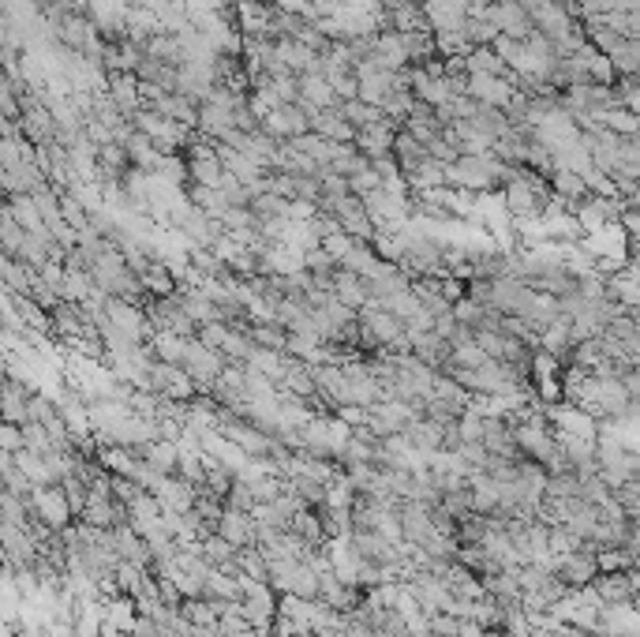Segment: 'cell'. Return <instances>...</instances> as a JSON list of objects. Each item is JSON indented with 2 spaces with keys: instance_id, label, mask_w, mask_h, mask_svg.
Here are the masks:
<instances>
[{
  "instance_id": "6da1fadb",
  "label": "cell",
  "mask_w": 640,
  "mask_h": 637,
  "mask_svg": "<svg viewBox=\"0 0 640 637\" xmlns=\"http://www.w3.org/2000/svg\"><path fill=\"white\" fill-rule=\"evenodd\" d=\"M184 368H188V375L199 383V393H210V398H213V390H218V379H222V372L229 368V360H225L218 349H210V345H202L199 338H192V342H188Z\"/></svg>"
},
{
  "instance_id": "7a4b0ae2",
  "label": "cell",
  "mask_w": 640,
  "mask_h": 637,
  "mask_svg": "<svg viewBox=\"0 0 640 637\" xmlns=\"http://www.w3.org/2000/svg\"><path fill=\"white\" fill-rule=\"evenodd\" d=\"M30 513L34 518H42L49 529H68L75 522V513H72V503H68V492H64V483H53V488H38L34 495H30Z\"/></svg>"
},
{
  "instance_id": "3957f363",
  "label": "cell",
  "mask_w": 640,
  "mask_h": 637,
  "mask_svg": "<svg viewBox=\"0 0 640 637\" xmlns=\"http://www.w3.org/2000/svg\"><path fill=\"white\" fill-rule=\"evenodd\" d=\"M368 413H371V416H368V428H371L379 439H389V435L409 432V423L423 416L416 405H405V402H375Z\"/></svg>"
},
{
  "instance_id": "277c9868",
  "label": "cell",
  "mask_w": 640,
  "mask_h": 637,
  "mask_svg": "<svg viewBox=\"0 0 640 637\" xmlns=\"http://www.w3.org/2000/svg\"><path fill=\"white\" fill-rule=\"evenodd\" d=\"M487 15L495 19L498 35H509L517 42H528L532 30H536V23H532V15H528V8L521 5V0H502V5H491Z\"/></svg>"
},
{
  "instance_id": "5b68a950",
  "label": "cell",
  "mask_w": 640,
  "mask_h": 637,
  "mask_svg": "<svg viewBox=\"0 0 640 637\" xmlns=\"http://www.w3.org/2000/svg\"><path fill=\"white\" fill-rule=\"evenodd\" d=\"M363 589H356V585H345L338 573L333 570H326V573H319V600L322 603H330V608H338V612H345V615H352L359 603H363Z\"/></svg>"
},
{
  "instance_id": "8992f818",
  "label": "cell",
  "mask_w": 640,
  "mask_h": 637,
  "mask_svg": "<svg viewBox=\"0 0 640 637\" xmlns=\"http://www.w3.org/2000/svg\"><path fill=\"white\" fill-rule=\"evenodd\" d=\"M218 532L232 543V548H259V522H255V513H243V510H229L222 513V525Z\"/></svg>"
},
{
  "instance_id": "52a82bcc",
  "label": "cell",
  "mask_w": 640,
  "mask_h": 637,
  "mask_svg": "<svg viewBox=\"0 0 640 637\" xmlns=\"http://www.w3.org/2000/svg\"><path fill=\"white\" fill-rule=\"evenodd\" d=\"M401 525H405V543H412V548H423V543L438 532L435 518H431V506L412 503V499L401 503Z\"/></svg>"
},
{
  "instance_id": "ba28073f",
  "label": "cell",
  "mask_w": 640,
  "mask_h": 637,
  "mask_svg": "<svg viewBox=\"0 0 640 637\" xmlns=\"http://www.w3.org/2000/svg\"><path fill=\"white\" fill-rule=\"evenodd\" d=\"M333 296L341 300L345 308H352V312H363L371 304V289H368V278H359V274H352V270H345V266H338L333 270Z\"/></svg>"
},
{
  "instance_id": "9c48e42d",
  "label": "cell",
  "mask_w": 640,
  "mask_h": 637,
  "mask_svg": "<svg viewBox=\"0 0 640 637\" xmlns=\"http://www.w3.org/2000/svg\"><path fill=\"white\" fill-rule=\"evenodd\" d=\"M398 132H401V124H393V120L386 116L382 124H371V128H363V132L356 135V150H359V154H368L371 162L382 158V154H393Z\"/></svg>"
},
{
  "instance_id": "30bf717a",
  "label": "cell",
  "mask_w": 640,
  "mask_h": 637,
  "mask_svg": "<svg viewBox=\"0 0 640 637\" xmlns=\"http://www.w3.org/2000/svg\"><path fill=\"white\" fill-rule=\"evenodd\" d=\"M154 495H158V503H162L165 513H188V510H195L199 488H195V483H188L184 476H165L162 488Z\"/></svg>"
},
{
  "instance_id": "8fae6325",
  "label": "cell",
  "mask_w": 640,
  "mask_h": 637,
  "mask_svg": "<svg viewBox=\"0 0 640 637\" xmlns=\"http://www.w3.org/2000/svg\"><path fill=\"white\" fill-rule=\"evenodd\" d=\"M592 589L599 592L603 608H633V603H636L629 570H625V573H599V578L592 582Z\"/></svg>"
},
{
  "instance_id": "7c38bea8",
  "label": "cell",
  "mask_w": 640,
  "mask_h": 637,
  "mask_svg": "<svg viewBox=\"0 0 640 637\" xmlns=\"http://www.w3.org/2000/svg\"><path fill=\"white\" fill-rule=\"evenodd\" d=\"M300 95H303V98H300L303 105H311V109H319V113L341 105L338 90L330 86V79H326L322 72H303V75H300Z\"/></svg>"
},
{
  "instance_id": "4fadbf2b",
  "label": "cell",
  "mask_w": 640,
  "mask_h": 637,
  "mask_svg": "<svg viewBox=\"0 0 640 637\" xmlns=\"http://www.w3.org/2000/svg\"><path fill=\"white\" fill-rule=\"evenodd\" d=\"M109 95L120 109H124V116H135L143 109V83H139L135 72H113L109 75Z\"/></svg>"
},
{
  "instance_id": "5bb4252c",
  "label": "cell",
  "mask_w": 640,
  "mask_h": 637,
  "mask_svg": "<svg viewBox=\"0 0 640 637\" xmlns=\"http://www.w3.org/2000/svg\"><path fill=\"white\" fill-rule=\"evenodd\" d=\"M176 300L184 304V312H188L199 326H206V323H222V304H213V300H210L199 285H180Z\"/></svg>"
},
{
  "instance_id": "9a60e30c",
  "label": "cell",
  "mask_w": 640,
  "mask_h": 637,
  "mask_svg": "<svg viewBox=\"0 0 640 637\" xmlns=\"http://www.w3.org/2000/svg\"><path fill=\"white\" fill-rule=\"evenodd\" d=\"M30 398H34V390L15 383L5 375V402H0V409H5V423H30Z\"/></svg>"
},
{
  "instance_id": "2e32d148",
  "label": "cell",
  "mask_w": 640,
  "mask_h": 637,
  "mask_svg": "<svg viewBox=\"0 0 640 637\" xmlns=\"http://www.w3.org/2000/svg\"><path fill=\"white\" fill-rule=\"evenodd\" d=\"M311 132H319L330 143H356V135H359L349 120L341 116V105L338 109H326V113H315L311 116Z\"/></svg>"
},
{
  "instance_id": "e0dca14e",
  "label": "cell",
  "mask_w": 640,
  "mask_h": 637,
  "mask_svg": "<svg viewBox=\"0 0 640 637\" xmlns=\"http://www.w3.org/2000/svg\"><path fill=\"white\" fill-rule=\"evenodd\" d=\"M405 435H409V443H412L419 453H427V458H431V453H438V450L446 446V428H442V423H435V420H427V416L412 420Z\"/></svg>"
},
{
  "instance_id": "ac0fdd59",
  "label": "cell",
  "mask_w": 640,
  "mask_h": 637,
  "mask_svg": "<svg viewBox=\"0 0 640 637\" xmlns=\"http://www.w3.org/2000/svg\"><path fill=\"white\" fill-rule=\"evenodd\" d=\"M442 582L449 585V592H453L457 600H487V585H483V578H479V573H472L468 566H461V562H453L449 578H442Z\"/></svg>"
},
{
  "instance_id": "d6986e66",
  "label": "cell",
  "mask_w": 640,
  "mask_h": 637,
  "mask_svg": "<svg viewBox=\"0 0 640 637\" xmlns=\"http://www.w3.org/2000/svg\"><path fill=\"white\" fill-rule=\"evenodd\" d=\"M5 214H12L26 233H38V229H45V214H42V206H38V199L34 195H8V203H5Z\"/></svg>"
},
{
  "instance_id": "ffe728a7",
  "label": "cell",
  "mask_w": 640,
  "mask_h": 637,
  "mask_svg": "<svg viewBox=\"0 0 640 637\" xmlns=\"http://www.w3.org/2000/svg\"><path fill=\"white\" fill-rule=\"evenodd\" d=\"M180 446H176V439H158V443H150L146 446V462L154 465L162 476H180Z\"/></svg>"
},
{
  "instance_id": "44dd1931",
  "label": "cell",
  "mask_w": 640,
  "mask_h": 637,
  "mask_svg": "<svg viewBox=\"0 0 640 637\" xmlns=\"http://www.w3.org/2000/svg\"><path fill=\"white\" fill-rule=\"evenodd\" d=\"M0 274H5V285H8V289L23 293V296H30V289H34V282H38V270L26 266V263L15 259V255L0 259Z\"/></svg>"
},
{
  "instance_id": "7402d4cb",
  "label": "cell",
  "mask_w": 640,
  "mask_h": 637,
  "mask_svg": "<svg viewBox=\"0 0 640 637\" xmlns=\"http://www.w3.org/2000/svg\"><path fill=\"white\" fill-rule=\"evenodd\" d=\"M150 349H154V356L162 363H184L188 360V338H180V333H169V330H158L154 338L146 342Z\"/></svg>"
},
{
  "instance_id": "603a6c76",
  "label": "cell",
  "mask_w": 640,
  "mask_h": 637,
  "mask_svg": "<svg viewBox=\"0 0 640 637\" xmlns=\"http://www.w3.org/2000/svg\"><path fill=\"white\" fill-rule=\"evenodd\" d=\"M248 330H251V342H255V345L273 349V353H285V356H289V342H292L289 326H281V323H251Z\"/></svg>"
},
{
  "instance_id": "cb8c5ba5",
  "label": "cell",
  "mask_w": 640,
  "mask_h": 637,
  "mask_svg": "<svg viewBox=\"0 0 640 637\" xmlns=\"http://www.w3.org/2000/svg\"><path fill=\"white\" fill-rule=\"evenodd\" d=\"M188 199H192L199 210H206L210 218H218V222H222V218L229 214V210H232L222 188H202V184H192V188H188Z\"/></svg>"
},
{
  "instance_id": "d4e9b609",
  "label": "cell",
  "mask_w": 640,
  "mask_h": 637,
  "mask_svg": "<svg viewBox=\"0 0 640 637\" xmlns=\"http://www.w3.org/2000/svg\"><path fill=\"white\" fill-rule=\"evenodd\" d=\"M341 116L349 120L356 132H363V128H371V124H382L386 109H382V105H368V102L356 98V102H341Z\"/></svg>"
},
{
  "instance_id": "484cf974",
  "label": "cell",
  "mask_w": 640,
  "mask_h": 637,
  "mask_svg": "<svg viewBox=\"0 0 640 637\" xmlns=\"http://www.w3.org/2000/svg\"><path fill=\"white\" fill-rule=\"evenodd\" d=\"M379 252H375V244H368V240H359V244L341 259V266L345 270H352V274H359V278H371L375 270H379Z\"/></svg>"
},
{
  "instance_id": "4316f807",
  "label": "cell",
  "mask_w": 640,
  "mask_h": 637,
  "mask_svg": "<svg viewBox=\"0 0 640 637\" xmlns=\"http://www.w3.org/2000/svg\"><path fill=\"white\" fill-rule=\"evenodd\" d=\"M551 188L558 192V195H566V199H573V203H581L585 195H592V188L585 184V176L581 173H576V169H555L551 173Z\"/></svg>"
},
{
  "instance_id": "83f0119b",
  "label": "cell",
  "mask_w": 640,
  "mask_h": 637,
  "mask_svg": "<svg viewBox=\"0 0 640 637\" xmlns=\"http://www.w3.org/2000/svg\"><path fill=\"white\" fill-rule=\"evenodd\" d=\"M180 615H184L195 630H218V622H222V615L218 612H213V603L210 600H184V603H180Z\"/></svg>"
},
{
  "instance_id": "f1b7e54d",
  "label": "cell",
  "mask_w": 640,
  "mask_h": 637,
  "mask_svg": "<svg viewBox=\"0 0 640 637\" xmlns=\"http://www.w3.org/2000/svg\"><path fill=\"white\" fill-rule=\"evenodd\" d=\"M143 285L150 289V296H158V300H162V296H176V293H180V282L172 278V270H169L162 259H158V263H154V266H150L146 274H143Z\"/></svg>"
},
{
  "instance_id": "f546056e",
  "label": "cell",
  "mask_w": 640,
  "mask_h": 637,
  "mask_svg": "<svg viewBox=\"0 0 640 637\" xmlns=\"http://www.w3.org/2000/svg\"><path fill=\"white\" fill-rule=\"evenodd\" d=\"M202 596H218V600H243V578H232V573L218 570L213 566V573L206 578V592Z\"/></svg>"
},
{
  "instance_id": "4dcf8cb0",
  "label": "cell",
  "mask_w": 640,
  "mask_h": 637,
  "mask_svg": "<svg viewBox=\"0 0 640 637\" xmlns=\"http://www.w3.org/2000/svg\"><path fill=\"white\" fill-rule=\"evenodd\" d=\"M240 566H243V578L270 585V559H266L262 548H243L240 552Z\"/></svg>"
},
{
  "instance_id": "1f68e13d",
  "label": "cell",
  "mask_w": 640,
  "mask_h": 637,
  "mask_svg": "<svg viewBox=\"0 0 640 637\" xmlns=\"http://www.w3.org/2000/svg\"><path fill=\"white\" fill-rule=\"evenodd\" d=\"M251 210H255L259 222H266V218H289L292 199H285V195H278V192H266V195H259V199L251 203Z\"/></svg>"
},
{
  "instance_id": "d6a6232c",
  "label": "cell",
  "mask_w": 640,
  "mask_h": 637,
  "mask_svg": "<svg viewBox=\"0 0 640 637\" xmlns=\"http://www.w3.org/2000/svg\"><path fill=\"white\" fill-rule=\"evenodd\" d=\"M236 555H240V548H232V543H229L222 532H213V536L202 540V559L213 562V566H225V562H232Z\"/></svg>"
},
{
  "instance_id": "836d02e7",
  "label": "cell",
  "mask_w": 640,
  "mask_h": 637,
  "mask_svg": "<svg viewBox=\"0 0 640 637\" xmlns=\"http://www.w3.org/2000/svg\"><path fill=\"white\" fill-rule=\"evenodd\" d=\"M599 124H603V128H611L615 135H636L640 116L629 113V109H606V113H599Z\"/></svg>"
},
{
  "instance_id": "e575fe53",
  "label": "cell",
  "mask_w": 640,
  "mask_h": 637,
  "mask_svg": "<svg viewBox=\"0 0 640 637\" xmlns=\"http://www.w3.org/2000/svg\"><path fill=\"white\" fill-rule=\"evenodd\" d=\"M457 428H461V439L465 443H483V428H487V416L476 409V405H468L461 416H457Z\"/></svg>"
},
{
  "instance_id": "d590c367",
  "label": "cell",
  "mask_w": 640,
  "mask_h": 637,
  "mask_svg": "<svg viewBox=\"0 0 640 637\" xmlns=\"http://www.w3.org/2000/svg\"><path fill=\"white\" fill-rule=\"evenodd\" d=\"M0 240H5V255H19L23 240H26V229L12 214H5V210H0Z\"/></svg>"
},
{
  "instance_id": "8d00e7d4",
  "label": "cell",
  "mask_w": 640,
  "mask_h": 637,
  "mask_svg": "<svg viewBox=\"0 0 640 637\" xmlns=\"http://www.w3.org/2000/svg\"><path fill=\"white\" fill-rule=\"evenodd\" d=\"M453 315H457V323H461V326L479 330V326H483V315H487V304H479V300L465 296V300H457V304H453Z\"/></svg>"
},
{
  "instance_id": "74e56055",
  "label": "cell",
  "mask_w": 640,
  "mask_h": 637,
  "mask_svg": "<svg viewBox=\"0 0 640 637\" xmlns=\"http://www.w3.org/2000/svg\"><path fill=\"white\" fill-rule=\"evenodd\" d=\"M292 483V492L308 503V506H322L326 503V483H319V480H311V476H296V480H289Z\"/></svg>"
},
{
  "instance_id": "f35d334b",
  "label": "cell",
  "mask_w": 640,
  "mask_h": 637,
  "mask_svg": "<svg viewBox=\"0 0 640 637\" xmlns=\"http://www.w3.org/2000/svg\"><path fill=\"white\" fill-rule=\"evenodd\" d=\"M218 633H222V637H243V633H251V622H248V615H243V600L232 603L229 615H222Z\"/></svg>"
},
{
  "instance_id": "ab89813d",
  "label": "cell",
  "mask_w": 640,
  "mask_h": 637,
  "mask_svg": "<svg viewBox=\"0 0 640 637\" xmlns=\"http://www.w3.org/2000/svg\"><path fill=\"white\" fill-rule=\"evenodd\" d=\"M225 506H229V510H243V513H255V506H259L255 488H251V483H243V480H236L232 492L225 495Z\"/></svg>"
},
{
  "instance_id": "60d3db41",
  "label": "cell",
  "mask_w": 640,
  "mask_h": 637,
  "mask_svg": "<svg viewBox=\"0 0 640 637\" xmlns=\"http://www.w3.org/2000/svg\"><path fill=\"white\" fill-rule=\"evenodd\" d=\"M615 499L622 503V510L629 513L633 522H640V480L633 476V480H625L622 488H615Z\"/></svg>"
},
{
  "instance_id": "b9f144b4",
  "label": "cell",
  "mask_w": 640,
  "mask_h": 637,
  "mask_svg": "<svg viewBox=\"0 0 640 637\" xmlns=\"http://www.w3.org/2000/svg\"><path fill=\"white\" fill-rule=\"evenodd\" d=\"M356 244H359V240H356L352 233H345V229H341V233H330V236H322V248H326L333 259H338V263H341V259H345Z\"/></svg>"
},
{
  "instance_id": "7bdbcfd3",
  "label": "cell",
  "mask_w": 640,
  "mask_h": 637,
  "mask_svg": "<svg viewBox=\"0 0 640 637\" xmlns=\"http://www.w3.org/2000/svg\"><path fill=\"white\" fill-rule=\"evenodd\" d=\"M229 333H232V326H229V323H206V326H199V342L222 353V345L229 342Z\"/></svg>"
},
{
  "instance_id": "ee69618b",
  "label": "cell",
  "mask_w": 640,
  "mask_h": 637,
  "mask_svg": "<svg viewBox=\"0 0 640 637\" xmlns=\"http://www.w3.org/2000/svg\"><path fill=\"white\" fill-rule=\"evenodd\" d=\"M143 492H146V488H139V483H135L132 476H113V499H116V503L132 506V503H135Z\"/></svg>"
},
{
  "instance_id": "f6af8a7d",
  "label": "cell",
  "mask_w": 640,
  "mask_h": 637,
  "mask_svg": "<svg viewBox=\"0 0 640 637\" xmlns=\"http://www.w3.org/2000/svg\"><path fill=\"white\" fill-rule=\"evenodd\" d=\"M349 184H352V195H359V199H363V195H371V192H379V188H382V176H379V173H375V165H371V169L356 173V176L349 180Z\"/></svg>"
},
{
  "instance_id": "bcb514c9",
  "label": "cell",
  "mask_w": 640,
  "mask_h": 637,
  "mask_svg": "<svg viewBox=\"0 0 640 637\" xmlns=\"http://www.w3.org/2000/svg\"><path fill=\"white\" fill-rule=\"evenodd\" d=\"M303 259H308V270H311V274H333V270H338L341 263L338 259H333L326 248H315V252H308V255H303Z\"/></svg>"
},
{
  "instance_id": "7dc6e473",
  "label": "cell",
  "mask_w": 640,
  "mask_h": 637,
  "mask_svg": "<svg viewBox=\"0 0 640 637\" xmlns=\"http://www.w3.org/2000/svg\"><path fill=\"white\" fill-rule=\"evenodd\" d=\"M26 446V439H23V428L19 423H5L0 428V450H8V453H19Z\"/></svg>"
},
{
  "instance_id": "c3c4849f",
  "label": "cell",
  "mask_w": 640,
  "mask_h": 637,
  "mask_svg": "<svg viewBox=\"0 0 640 637\" xmlns=\"http://www.w3.org/2000/svg\"><path fill=\"white\" fill-rule=\"evenodd\" d=\"M333 416H338V420H345L349 423V428H368V409H363V405H341V409H333Z\"/></svg>"
},
{
  "instance_id": "681fc988",
  "label": "cell",
  "mask_w": 640,
  "mask_h": 637,
  "mask_svg": "<svg viewBox=\"0 0 640 637\" xmlns=\"http://www.w3.org/2000/svg\"><path fill=\"white\" fill-rule=\"evenodd\" d=\"M192 637H222V633H218V630H195Z\"/></svg>"
},
{
  "instance_id": "f907efd6",
  "label": "cell",
  "mask_w": 640,
  "mask_h": 637,
  "mask_svg": "<svg viewBox=\"0 0 640 637\" xmlns=\"http://www.w3.org/2000/svg\"><path fill=\"white\" fill-rule=\"evenodd\" d=\"M483 637H513V633H506V630H487Z\"/></svg>"
},
{
  "instance_id": "816d5d0a",
  "label": "cell",
  "mask_w": 640,
  "mask_h": 637,
  "mask_svg": "<svg viewBox=\"0 0 640 637\" xmlns=\"http://www.w3.org/2000/svg\"><path fill=\"white\" fill-rule=\"evenodd\" d=\"M172 637H184V633H172Z\"/></svg>"
}]
</instances>
